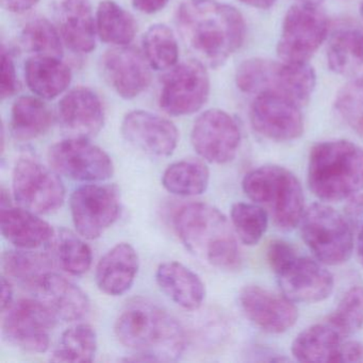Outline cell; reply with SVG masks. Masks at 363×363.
<instances>
[{"label": "cell", "mask_w": 363, "mask_h": 363, "mask_svg": "<svg viewBox=\"0 0 363 363\" xmlns=\"http://www.w3.org/2000/svg\"><path fill=\"white\" fill-rule=\"evenodd\" d=\"M176 21L186 48L210 67L224 65L245 39L242 14L216 0H186L178 8Z\"/></svg>", "instance_id": "obj_1"}, {"label": "cell", "mask_w": 363, "mask_h": 363, "mask_svg": "<svg viewBox=\"0 0 363 363\" xmlns=\"http://www.w3.org/2000/svg\"><path fill=\"white\" fill-rule=\"evenodd\" d=\"M114 333L118 342L135 352L133 361H176L186 346V335L177 318L144 299L129 303L118 316Z\"/></svg>", "instance_id": "obj_2"}, {"label": "cell", "mask_w": 363, "mask_h": 363, "mask_svg": "<svg viewBox=\"0 0 363 363\" xmlns=\"http://www.w3.org/2000/svg\"><path fill=\"white\" fill-rule=\"evenodd\" d=\"M174 227L186 250L199 260L223 271H235L241 255L226 216L213 206L193 203L174 216Z\"/></svg>", "instance_id": "obj_3"}, {"label": "cell", "mask_w": 363, "mask_h": 363, "mask_svg": "<svg viewBox=\"0 0 363 363\" xmlns=\"http://www.w3.org/2000/svg\"><path fill=\"white\" fill-rule=\"evenodd\" d=\"M308 184L327 203L354 197L363 190V148L345 140L316 144L310 152Z\"/></svg>", "instance_id": "obj_4"}, {"label": "cell", "mask_w": 363, "mask_h": 363, "mask_svg": "<svg viewBox=\"0 0 363 363\" xmlns=\"http://www.w3.org/2000/svg\"><path fill=\"white\" fill-rule=\"evenodd\" d=\"M242 189L250 201L267 210L278 228L290 231L301 224L305 213L303 188L296 176L286 167H258L246 174Z\"/></svg>", "instance_id": "obj_5"}, {"label": "cell", "mask_w": 363, "mask_h": 363, "mask_svg": "<svg viewBox=\"0 0 363 363\" xmlns=\"http://www.w3.org/2000/svg\"><path fill=\"white\" fill-rule=\"evenodd\" d=\"M235 84L247 94L278 95L303 106L313 93L316 76L308 63H279L252 58L238 67Z\"/></svg>", "instance_id": "obj_6"}, {"label": "cell", "mask_w": 363, "mask_h": 363, "mask_svg": "<svg viewBox=\"0 0 363 363\" xmlns=\"http://www.w3.org/2000/svg\"><path fill=\"white\" fill-rule=\"evenodd\" d=\"M301 238L325 265L347 262L354 250V230L346 216L324 203H313L301 218Z\"/></svg>", "instance_id": "obj_7"}, {"label": "cell", "mask_w": 363, "mask_h": 363, "mask_svg": "<svg viewBox=\"0 0 363 363\" xmlns=\"http://www.w3.org/2000/svg\"><path fill=\"white\" fill-rule=\"evenodd\" d=\"M12 189L20 207L39 216L52 213L65 203V188L59 174L29 157L16 162Z\"/></svg>", "instance_id": "obj_8"}, {"label": "cell", "mask_w": 363, "mask_h": 363, "mask_svg": "<svg viewBox=\"0 0 363 363\" xmlns=\"http://www.w3.org/2000/svg\"><path fill=\"white\" fill-rule=\"evenodd\" d=\"M57 320L54 311L41 299H21L4 312V335L24 352L42 354L50 347V333Z\"/></svg>", "instance_id": "obj_9"}, {"label": "cell", "mask_w": 363, "mask_h": 363, "mask_svg": "<svg viewBox=\"0 0 363 363\" xmlns=\"http://www.w3.org/2000/svg\"><path fill=\"white\" fill-rule=\"evenodd\" d=\"M328 22L314 6H292L286 12L277 52L288 63H307L326 40Z\"/></svg>", "instance_id": "obj_10"}, {"label": "cell", "mask_w": 363, "mask_h": 363, "mask_svg": "<svg viewBox=\"0 0 363 363\" xmlns=\"http://www.w3.org/2000/svg\"><path fill=\"white\" fill-rule=\"evenodd\" d=\"M48 158L57 173L78 182H104L114 174L111 157L86 138L72 137L54 144Z\"/></svg>", "instance_id": "obj_11"}, {"label": "cell", "mask_w": 363, "mask_h": 363, "mask_svg": "<svg viewBox=\"0 0 363 363\" xmlns=\"http://www.w3.org/2000/svg\"><path fill=\"white\" fill-rule=\"evenodd\" d=\"M69 207L77 233L84 239L95 240L118 220L120 192L114 186L86 184L72 193Z\"/></svg>", "instance_id": "obj_12"}, {"label": "cell", "mask_w": 363, "mask_h": 363, "mask_svg": "<svg viewBox=\"0 0 363 363\" xmlns=\"http://www.w3.org/2000/svg\"><path fill=\"white\" fill-rule=\"evenodd\" d=\"M210 78L205 65L199 60L175 65L164 76L161 89V109L169 116H190L208 101Z\"/></svg>", "instance_id": "obj_13"}, {"label": "cell", "mask_w": 363, "mask_h": 363, "mask_svg": "<svg viewBox=\"0 0 363 363\" xmlns=\"http://www.w3.org/2000/svg\"><path fill=\"white\" fill-rule=\"evenodd\" d=\"M191 142L203 160L225 164L237 156L241 131L230 114L220 109L208 110L195 121Z\"/></svg>", "instance_id": "obj_14"}, {"label": "cell", "mask_w": 363, "mask_h": 363, "mask_svg": "<svg viewBox=\"0 0 363 363\" xmlns=\"http://www.w3.org/2000/svg\"><path fill=\"white\" fill-rule=\"evenodd\" d=\"M301 106L278 95L260 94L250 108V121L257 133L275 142L298 139L303 133Z\"/></svg>", "instance_id": "obj_15"}, {"label": "cell", "mask_w": 363, "mask_h": 363, "mask_svg": "<svg viewBox=\"0 0 363 363\" xmlns=\"http://www.w3.org/2000/svg\"><path fill=\"white\" fill-rule=\"evenodd\" d=\"M324 265L309 257L297 256L277 275L282 295L293 303H318L328 298L335 281Z\"/></svg>", "instance_id": "obj_16"}, {"label": "cell", "mask_w": 363, "mask_h": 363, "mask_svg": "<svg viewBox=\"0 0 363 363\" xmlns=\"http://www.w3.org/2000/svg\"><path fill=\"white\" fill-rule=\"evenodd\" d=\"M239 303L246 318L269 333H286L298 318V310L292 301L262 286L242 289Z\"/></svg>", "instance_id": "obj_17"}, {"label": "cell", "mask_w": 363, "mask_h": 363, "mask_svg": "<svg viewBox=\"0 0 363 363\" xmlns=\"http://www.w3.org/2000/svg\"><path fill=\"white\" fill-rule=\"evenodd\" d=\"M121 131L131 145L155 157L171 156L179 140L177 127L171 121L142 110L126 114Z\"/></svg>", "instance_id": "obj_18"}, {"label": "cell", "mask_w": 363, "mask_h": 363, "mask_svg": "<svg viewBox=\"0 0 363 363\" xmlns=\"http://www.w3.org/2000/svg\"><path fill=\"white\" fill-rule=\"evenodd\" d=\"M108 84L125 99L139 96L150 86V62L139 50L126 46L108 50L101 60Z\"/></svg>", "instance_id": "obj_19"}, {"label": "cell", "mask_w": 363, "mask_h": 363, "mask_svg": "<svg viewBox=\"0 0 363 363\" xmlns=\"http://www.w3.org/2000/svg\"><path fill=\"white\" fill-rule=\"evenodd\" d=\"M63 128L73 138L96 135L105 124V110L99 95L89 88L78 86L62 97L58 106Z\"/></svg>", "instance_id": "obj_20"}, {"label": "cell", "mask_w": 363, "mask_h": 363, "mask_svg": "<svg viewBox=\"0 0 363 363\" xmlns=\"http://www.w3.org/2000/svg\"><path fill=\"white\" fill-rule=\"evenodd\" d=\"M0 229L4 238L20 250H37L55 239L54 228L39 214L11 205L1 208Z\"/></svg>", "instance_id": "obj_21"}, {"label": "cell", "mask_w": 363, "mask_h": 363, "mask_svg": "<svg viewBox=\"0 0 363 363\" xmlns=\"http://www.w3.org/2000/svg\"><path fill=\"white\" fill-rule=\"evenodd\" d=\"M137 250L129 243H118L97 263L95 280L101 292L110 296L125 294L139 272Z\"/></svg>", "instance_id": "obj_22"}, {"label": "cell", "mask_w": 363, "mask_h": 363, "mask_svg": "<svg viewBox=\"0 0 363 363\" xmlns=\"http://www.w3.org/2000/svg\"><path fill=\"white\" fill-rule=\"evenodd\" d=\"M59 25L63 41L78 54H89L96 46V20L91 0H59Z\"/></svg>", "instance_id": "obj_23"}, {"label": "cell", "mask_w": 363, "mask_h": 363, "mask_svg": "<svg viewBox=\"0 0 363 363\" xmlns=\"http://www.w3.org/2000/svg\"><path fill=\"white\" fill-rule=\"evenodd\" d=\"M35 292L56 314L65 322L84 318L90 312L88 295L74 282L59 274L50 272L44 276Z\"/></svg>", "instance_id": "obj_24"}, {"label": "cell", "mask_w": 363, "mask_h": 363, "mask_svg": "<svg viewBox=\"0 0 363 363\" xmlns=\"http://www.w3.org/2000/svg\"><path fill=\"white\" fill-rule=\"evenodd\" d=\"M161 291L176 305L186 310L199 309L206 297L203 280L192 269L177 261L161 263L156 271Z\"/></svg>", "instance_id": "obj_25"}, {"label": "cell", "mask_w": 363, "mask_h": 363, "mask_svg": "<svg viewBox=\"0 0 363 363\" xmlns=\"http://www.w3.org/2000/svg\"><path fill=\"white\" fill-rule=\"evenodd\" d=\"M346 337L329 323H320L301 331L292 343V354L299 362H342Z\"/></svg>", "instance_id": "obj_26"}, {"label": "cell", "mask_w": 363, "mask_h": 363, "mask_svg": "<svg viewBox=\"0 0 363 363\" xmlns=\"http://www.w3.org/2000/svg\"><path fill=\"white\" fill-rule=\"evenodd\" d=\"M331 71L337 75L363 79V28L345 25L333 33L327 50Z\"/></svg>", "instance_id": "obj_27"}, {"label": "cell", "mask_w": 363, "mask_h": 363, "mask_svg": "<svg viewBox=\"0 0 363 363\" xmlns=\"http://www.w3.org/2000/svg\"><path fill=\"white\" fill-rule=\"evenodd\" d=\"M25 77L33 94L40 99H54L67 91L73 75L61 58L33 56L25 63Z\"/></svg>", "instance_id": "obj_28"}, {"label": "cell", "mask_w": 363, "mask_h": 363, "mask_svg": "<svg viewBox=\"0 0 363 363\" xmlns=\"http://www.w3.org/2000/svg\"><path fill=\"white\" fill-rule=\"evenodd\" d=\"M52 122V110L37 97H20L12 106L10 129L18 141H31L45 135Z\"/></svg>", "instance_id": "obj_29"}, {"label": "cell", "mask_w": 363, "mask_h": 363, "mask_svg": "<svg viewBox=\"0 0 363 363\" xmlns=\"http://www.w3.org/2000/svg\"><path fill=\"white\" fill-rule=\"evenodd\" d=\"M54 262L48 255L33 250H9L3 255L6 277L29 290L37 291L44 276L52 272Z\"/></svg>", "instance_id": "obj_30"}, {"label": "cell", "mask_w": 363, "mask_h": 363, "mask_svg": "<svg viewBox=\"0 0 363 363\" xmlns=\"http://www.w3.org/2000/svg\"><path fill=\"white\" fill-rule=\"evenodd\" d=\"M210 172L203 161L184 159L169 165L162 176V184L167 192L177 196L203 194L209 186Z\"/></svg>", "instance_id": "obj_31"}, {"label": "cell", "mask_w": 363, "mask_h": 363, "mask_svg": "<svg viewBox=\"0 0 363 363\" xmlns=\"http://www.w3.org/2000/svg\"><path fill=\"white\" fill-rule=\"evenodd\" d=\"M96 30L105 43L126 46L135 39L137 23L129 12L113 0H104L97 8Z\"/></svg>", "instance_id": "obj_32"}, {"label": "cell", "mask_w": 363, "mask_h": 363, "mask_svg": "<svg viewBox=\"0 0 363 363\" xmlns=\"http://www.w3.org/2000/svg\"><path fill=\"white\" fill-rule=\"evenodd\" d=\"M97 352V333L91 325H75L61 335L52 354L54 362L86 363L94 360Z\"/></svg>", "instance_id": "obj_33"}, {"label": "cell", "mask_w": 363, "mask_h": 363, "mask_svg": "<svg viewBox=\"0 0 363 363\" xmlns=\"http://www.w3.org/2000/svg\"><path fill=\"white\" fill-rule=\"evenodd\" d=\"M144 52L150 67L156 71L173 69L177 65L179 48L171 28L163 24L152 25L143 38Z\"/></svg>", "instance_id": "obj_34"}, {"label": "cell", "mask_w": 363, "mask_h": 363, "mask_svg": "<svg viewBox=\"0 0 363 363\" xmlns=\"http://www.w3.org/2000/svg\"><path fill=\"white\" fill-rule=\"evenodd\" d=\"M46 18H35L27 23L21 35L23 48L35 56L56 57L63 55L62 37Z\"/></svg>", "instance_id": "obj_35"}, {"label": "cell", "mask_w": 363, "mask_h": 363, "mask_svg": "<svg viewBox=\"0 0 363 363\" xmlns=\"http://www.w3.org/2000/svg\"><path fill=\"white\" fill-rule=\"evenodd\" d=\"M230 218L235 233L245 245H256L267 233L269 213L258 203H235Z\"/></svg>", "instance_id": "obj_36"}, {"label": "cell", "mask_w": 363, "mask_h": 363, "mask_svg": "<svg viewBox=\"0 0 363 363\" xmlns=\"http://www.w3.org/2000/svg\"><path fill=\"white\" fill-rule=\"evenodd\" d=\"M56 250L61 267L71 275H84L92 267V250L71 231L61 230L57 237Z\"/></svg>", "instance_id": "obj_37"}, {"label": "cell", "mask_w": 363, "mask_h": 363, "mask_svg": "<svg viewBox=\"0 0 363 363\" xmlns=\"http://www.w3.org/2000/svg\"><path fill=\"white\" fill-rule=\"evenodd\" d=\"M326 322L345 337L361 329L363 326V286L350 288Z\"/></svg>", "instance_id": "obj_38"}, {"label": "cell", "mask_w": 363, "mask_h": 363, "mask_svg": "<svg viewBox=\"0 0 363 363\" xmlns=\"http://www.w3.org/2000/svg\"><path fill=\"white\" fill-rule=\"evenodd\" d=\"M344 123L363 139V79L352 80L341 89L335 101Z\"/></svg>", "instance_id": "obj_39"}, {"label": "cell", "mask_w": 363, "mask_h": 363, "mask_svg": "<svg viewBox=\"0 0 363 363\" xmlns=\"http://www.w3.org/2000/svg\"><path fill=\"white\" fill-rule=\"evenodd\" d=\"M297 256L298 255L295 252L294 247L282 240L271 242L267 248V261H269V267L273 269L276 275L284 271Z\"/></svg>", "instance_id": "obj_40"}, {"label": "cell", "mask_w": 363, "mask_h": 363, "mask_svg": "<svg viewBox=\"0 0 363 363\" xmlns=\"http://www.w3.org/2000/svg\"><path fill=\"white\" fill-rule=\"evenodd\" d=\"M1 82H0V95L1 99H9L16 92L18 79H16V65L11 56L5 50L1 52Z\"/></svg>", "instance_id": "obj_41"}, {"label": "cell", "mask_w": 363, "mask_h": 363, "mask_svg": "<svg viewBox=\"0 0 363 363\" xmlns=\"http://www.w3.org/2000/svg\"><path fill=\"white\" fill-rule=\"evenodd\" d=\"M169 0H133V5L138 11L154 14L164 9Z\"/></svg>", "instance_id": "obj_42"}, {"label": "cell", "mask_w": 363, "mask_h": 363, "mask_svg": "<svg viewBox=\"0 0 363 363\" xmlns=\"http://www.w3.org/2000/svg\"><path fill=\"white\" fill-rule=\"evenodd\" d=\"M4 9L12 13H24L35 7L39 0H0Z\"/></svg>", "instance_id": "obj_43"}, {"label": "cell", "mask_w": 363, "mask_h": 363, "mask_svg": "<svg viewBox=\"0 0 363 363\" xmlns=\"http://www.w3.org/2000/svg\"><path fill=\"white\" fill-rule=\"evenodd\" d=\"M12 303H13V288H12L11 280L4 276L1 278V311L3 313L11 307Z\"/></svg>", "instance_id": "obj_44"}, {"label": "cell", "mask_w": 363, "mask_h": 363, "mask_svg": "<svg viewBox=\"0 0 363 363\" xmlns=\"http://www.w3.org/2000/svg\"><path fill=\"white\" fill-rule=\"evenodd\" d=\"M241 1L257 9H269L276 3V0H241Z\"/></svg>", "instance_id": "obj_45"}, {"label": "cell", "mask_w": 363, "mask_h": 363, "mask_svg": "<svg viewBox=\"0 0 363 363\" xmlns=\"http://www.w3.org/2000/svg\"><path fill=\"white\" fill-rule=\"evenodd\" d=\"M357 256H358L359 262L363 267V222L359 226L358 238H357Z\"/></svg>", "instance_id": "obj_46"}, {"label": "cell", "mask_w": 363, "mask_h": 363, "mask_svg": "<svg viewBox=\"0 0 363 363\" xmlns=\"http://www.w3.org/2000/svg\"><path fill=\"white\" fill-rule=\"evenodd\" d=\"M301 4H306V5L314 6V7H318L320 3H322L323 0H299Z\"/></svg>", "instance_id": "obj_47"}, {"label": "cell", "mask_w": 363, "mask_h": 363, "mask_svg": "<svg viewBox=\"0 0 363 363\" xmlns=\"http://www.w3.org/2000/svg\"><path fill=\"white\" fill-rule=\"evenodd\" d=\"M360 16H361V18H363V0H362V3H361V6H360Z\"/></svg>", "instance_id": "obj_48"}]
</instances>
